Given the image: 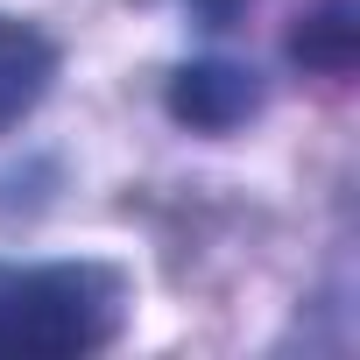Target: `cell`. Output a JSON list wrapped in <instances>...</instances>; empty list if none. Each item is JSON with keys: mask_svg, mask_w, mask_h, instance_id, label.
Segmentation results:
<instances>
[{"mask_svg": "<svg viewBox=\"0 0 360 360\" xmlns=\"http://www.w3.org/2000/svg\"><path fill=\"white\" fill-rule=\"evenodd\" d=\"M255 106H262V78L248 64H226V57L184 64L169 78V113L184 127H198V134H233Z\"/></svg>", "mask_w": 360, "mask_h": 360, "instance_id": "7a4b0ae2", "label": "cell"}, {"mask_svg": "<svg viewBox=\"0 0 360 360\" xmlns=\"http://www.w3.org/2000/svg\"><path fill=\"white\" fill-rule=\"evenodd\" d=\"M240 8H248V0H191V15H198L205 29H233V22H240Z\"/></svg>", "mask_w": 360, "mask_h": 360, "instance_id": "5b68a950", "label": "cell"}, {"mask_svg": "<svg viewBox=\"0 0 360 360\" xmlns=\"http://www.w3.org/2000/svg\"><path fill=\"white\" fill-rule=\"evenodd\" d=\"M290 57L311 78H346L360 64V15H353V0H325L318 15H304L290 29Z\"/></svg>", "mask_w": 360, "mask_h": 360, "instance_id": "277c9868", "label": "cell"}, {"mask_svg": "<svg viewBox=\"0 0 360 360\" xmlns=\"http://www.w3.org/2000/svg\"><path fill=\"white\" fill-rule=\"evenodd\" d=\"M127 276L106 262L0 269V360H71L120 332Z\"/></svg>", "mask_w": 360, "mask_h": 360, "instance_id": "6da1fadb", "label": "cell"}, {"mask_svg": "<svg viewBox=\"0 0 360 360\" xmlns=\"http://www.w3.org/2000/svg\"><path fill=\"white\" fill-rule=\"evenodd\" d=\"M57 85V43L15 15H0V134H15Z\"/></svg>", "mask_w": 360, "mask_h": 360, "instance_id": "3957f363", "label": "cell"}]
</instances>
